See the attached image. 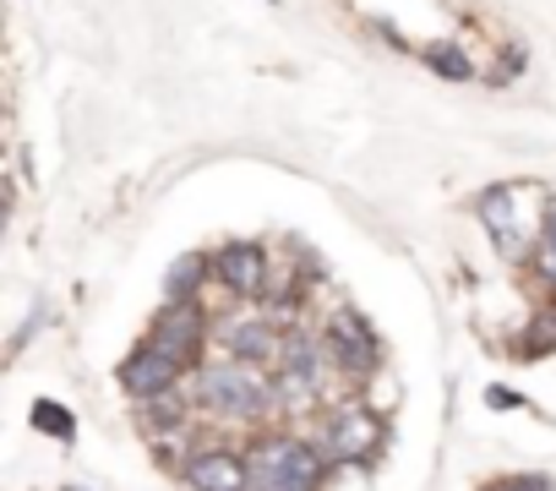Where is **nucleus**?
I'll list each match as a JSON object with an SVG mask.
<instances>
[{"instance_id":"obj_1","label":"nucleus","mask_w":556,"mask_h":491,"mask_svg":"<svg viewBox=\"0 0 556 491\" xmlns=\"http://www.w3.org/2000/svg\"><path fill=\"white\" fill-rule=\"evenodd\" d=\"M191 404H197L202 415H213V420H240V426H251V420H262V415L278 404V388H273V377H267L262 366L229 355V361H207V366L197 372Z\"/></svg>"},{"instance_id":"obj_2","label":"nucleus","mask_w":556,"mask_h":491,"mask_svg":"<svg viewBox=\"0 0 556 491\" xmlns=\"http://www.w3.org/2000/svg\"><path fill=\"white\" fill-rule=\"evenodd\" d=\"M251 486L245 491H317L328 475V453L306 437H267L251 448Z\"/></svg>"},{"instance_id":"obj_3","label":"nucleus","mask_w":556,"mask_h":491,"mask_svg":"<svg viewBox=\"0 0 556 491\" xmlns=\"http://www.w3.org/2000/svg\"><path fill=\"white\" fill-rule=\"evenodd\" d=\"M328 372H333V355H328V344L323 339H285V350H278V361H273V388H278V404H290V410H301V404H317L323 399V388H328Z\"/></svg>"},{"instance_id":"obj_4","label":"nucleus","mask_w":556,"mask_h":491,"mask_svg":"<svg viewBox=\"0 0 556 491\" xmlns=\"http://www.w3.org/2000/svg\"><path fill=\"white\" fill-rule=\"evenodd\" d=\"M382 437H388L382 415H377L371 404H361V399H344V404H333V415L323 420L317 448L328 453V464H366V458H377Z\"/></svg>"},{"instance_id":"obj_5","label":"nucleus","mask_w":556,"mask_h":491,"mask_svg":"<svg viewBox=\"0 0 556 491\" xmlns=\"http://www.w3.org/2000/svg\"><path fill=\"white\" fill-rule=\"evenodd\" d=\"M323 344H328L333 366H339L350 382H366V377L382 366V344H377V333H371V328H366V317H361V312H350V306L328 317Z\"/></svg>"},{"instance_id":"obj_6","label":"nucleus","mask_w":556,"mask_h":491,"mask_svg":"<svg viewBox=\"0 0 556 491\" xmlns=\"http://www.w3.org/2000/svg\"><path fill=\"white\" fill-rule=\"evenodd\" d=\"M213 274H218V285H224L229 295L256 301V295H267V285H273V257L262 252L256 240H229V246H218Z\"/></svg>"},{"instance_id":"obj_7","label":"nucleus","mask_w":556,"mask_h":491,"mask_svg":"<svg viewBox=\"0 0 556 491\" xmlns=\"http://www.w3.org/2000/svg\"><path fill=\"white\" fill-rule=\"evenodd\" d=\"M491 246L507 257V263H523L529 257V240H523V218H518V186H485L480 202H475Z\"/></svg>"},{"instance_id":"obj_8","label":"nucleus","mask_w":556,"mask_h":491,"mask_svg":"<svg viewBox=\"0 0 556 491\" xmlns=\"http://www.w3.org/2000/svg\"><path fill=\"white\" fill-rule=\"evenodd\" d=\"M180 372H186V361L180 355H169V350H159L153 339L142 344V350H131V361L121 366V388H126V399H153V393H169V388H180Z\"/></svg>"},{"instance_id":"obj_9","label":"nucleus","mask_w":556,"mask_h":491,"mask_svg":"<svg viewBox=\"0 0 556 491\" xmlns=\"http://www.w3.org/2000/svg\"><path fill=\"white\" fill-rule=\"evenodd\" d=\"M148 339H153L159 350L180 355V361H197V350H202V339H207V317H202L197 301H169V306L153 317Z\"/></svg>"},{"instance_id":"obj_10","label":"nucleus","mask_w":556,"mask_h":491,"mask_svg":"<svg viewBox=\"0 0 556 491\" xmlns=\"http://www.w3.org/2000/svg\"><path fill=\"white\" fill-rule=\"evenodd\" d=\"M180 480H186L191 491H245V486H251V464H245L240 453H218V448H207V453L186 458Z\"/></svg>"},{"instance_id":"obj_11","label":"nucleus","mask_w":556,"mask_h":491,"mask_svg":"<svg viewBox=\"0 0 556 491\" xmlns=\"http://www.w3.org/2000/svg\"><path fill=\"white\" fill-rule=\"evenodd\" d=\"M224 350H229L235 361L267 366V361H278L285 339H278V328H273V323H262V317H240V323H229V328H224Z\"/></svg>"},{"instance_id":"obj_12","label":"nucleus","mask_w":556,"mask_h":491,"mask_svg":"<svg viewBox=\"0 0 556 491\" xmlns=\"http://www.w3.org/2000/svg\"><path fill=\"white\" fill-rule=\"evenodd\" d=\"M529 268H534V279H540L545 290H556V202H551L545 218H540V235H534V246H529Z\"/></svg>"},{"instance_id":"obj_13","label":"nucleus","mask_w":556,"mask_h":491,"mask_svg":"<svg viewBox=\"0 0 556 491\" xmlns=\"http://www.w3.org/2000/svg\"><path fill=\"white\" fill-rule=\"evenodd\" d=\"M137 415H142V426H148V431L175 437V426H180V415H186V393H180V388L153 393V399H142V404H137Z\"/></svg>"},{"instance_id":"obj_14","label":"nucleus","mask_w":556,"mask_h":491,"mask_svg":"<svg viewBox=\"0 0 556 491\" xmlns=\"http://www.w3.org/2000/svg\"><path fill=\"white\" fill-rule=\"evenodd\" d=\"M213 274V263L207 257H180L169 274H164V290H169V301H197V290H202V279Z\"/></svg>"},{"instance_id":"obj_15","label":"nucleus","mask_w":556,"mask_h":491,"mask_svg":"<svg viewBox=\"0 0 556 491\" xmlns=\"http://www.w3.org/2000/svg\"><path fill=\"white\" fill-rule=\"evenodd\" d=\"M556 350V306H545L523 333H518V350L513 355H551Z\"/></svg>"},{"instance_id":"obj_16","label":"nucleus","mask_w":556,"mask_h":491,"mask_svg":"<svg viewBox=\"0 0 556 491\" xmlns=\"http://www.w3.org/2000/svg\"><path fill=\"white\" fill-rule=\"evenodd\" d=\"M426 66H431L437 77H453V83H469V77H475V66H469V55H464L458 45H431V50H426Z\"/></svg>"},{"instance_id":"obj_17","label":"nucleus","mask_w":556,"mask_h":491,"mask_svg":"<svg viewBox=\"0 0 556 491\" xmlns=\"http://www.w3.org/2000/svg\"><path fill=\"white\" fill-rule=\"evenodd\" d=\"M34 426H39V431H50V437H61V442H72V437H77V420H72L61 404H50V399H39V404H34Z\"/></svg>"},{"instance_id":"obj_18","label":"nucleus","mask_w":556,"mask_h":491,"mask_svg":"<svg viewBox=\"0 0 556 491\" xmlns=\"http://www.w3.org/2000/svg\"><path fill=\"white\" fill-rule=\"evenodd\" d=\"M491 491H551V480H545V475H513V480H502V486H491Z\"/></svg>"},{"instance_id":"obj_19","label":"nucleus","mask_w":556,"mask_h":491,"mask_svg":"<svg viewBox=\"0 0 556 491\" xmlns=\"http://www.w3.org/2000/svg\"><path fill=\"white\" fill-rule=\"evenodd\" d=\"M491 404H496V410H513V404H518V399H513V393H507V388H491Z\"/></svg>"},{"instance_id":"obj_20","label":"nucleus","mask_w":556,"mask_h":491,"mask_svg":"<svg viewBox=\"0 0 556 491\" xmlns=\"http://www.w3.org/2000/svg\"><path fill=\"white\" fill-rule=\"evenodd\" d=\"M66 491H77V486H66Z\"/></svg>"}]
</instances>
